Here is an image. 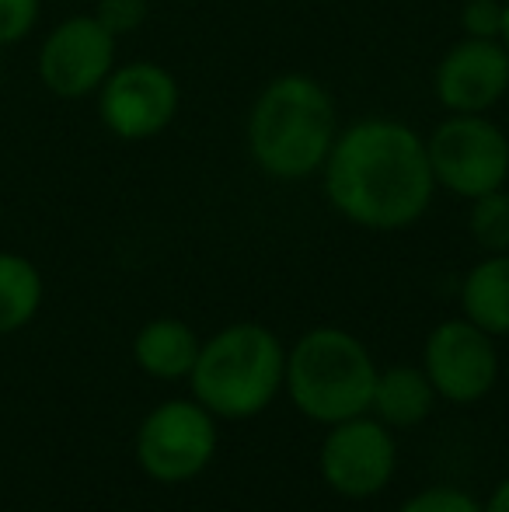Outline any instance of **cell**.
Segmentation results:
<instances>
[{
    "instance_id": "obj_1",
    "label": "cell",
    "mask_w": 509,
    "mask_h": 512,
    "mask_svg": "<svg viewBox=\"0 0 509 512\" xmlns=\"http://www.w3.org/2000/svg\"><path fill=\"white\" fill-rule=\"evenodd\" d=\"M321 182L342 220L377 234L419 223L436 196L426 136L391 115H367L339 129Z\"/></svg>"
},
{
    "instance_id": "obj_2",
    "label": "cell",
    "mask_w": 509,
    "mask_h": 512,
    "mask_svg": "<svg viewBox=\"0 0 509 512\" xmlns=\"http://www.w3.org/2000/svg\"><path fill=\"white\" fill-rule=\"evenodd\" d=\"M339 108L311 74H279L248 108V157L265 178L307 182L321 175L339 136Z\"/></svg>"
},
{
    "instance_id": "obj_3",
    "label": "cell",
    "mask_w": 509,
    "mask_h": 512,
    "mask_svg": "<svg viewBox=\"0 0 509 512\" xmlns=\"http://www.w3.org/2000/svg\"><path fill=\"white\" fill-rule=\"evenodd\" d=\"M286 349L265 324L238 321L199 345L189 373L192 398L213 418L245 422L262 415L283 391Z\"/></svg>"
},
{
    "instance_id": "obj_4",
    "label": "cell",
    "mask_w": 509,
    "mask_h": 512,
    "mask_svg": "<svg viewBox=\"0 0 509 512\" xmlns=\"http://www.w3.org/2000/svg\"><path fill=\"white\" fill-rule=\"evenodd\" d=\"M377 373L374 356L356 335L342 328H311L286 352L283 387L304 418L335 425L367 415Z\"/></svg>"
},
{
    "instance_id": "obj_5",
    "label": "cell",
    "mask_w": 509,
    "mask_h": 512,
    "mask_svg": "<svg viewBox=\"0 0 509 512\" xmlns=\"http://www.w3.org/2000/svg\"><path fill=\"white\" fill-rule=\"evenodd\" d=\"M429 168L436 189L457 199H478L506 189L509 182V136L489 115H447L426 136Z\"/></svg>"
},
{
    "instance_id": "obj_6",
    "label": "cell",
    "mask_w": 509,
    "mask_h": 512,
    "mask_svg": "<svg viewBox=\"0 0 509 512\" xmlns=\"http://www.w3.org/2000/svg\"><path fill=\"white\" fill-rule=\"evenodd\" d=\"M217 439V418L196 398L164 401L136 429V464L161 485H182L213 464Z\"/></svg>"
},
{
    "instance_id": "obj_7",
    "label": "cell",
    "mask_w": 509,
    "mask_h": 512,
    "mask_svg": "<svg viewBox=\"0 0 509 512\" xmlns=\"http://www.w3.org/2000/svg\"><path fill=\"white\" fill-rule=\"evenodd\" d=\"M98 119L116 140L143 143L161 136L182 108V88L168 67L154 60L116 63L95 95Z\"/></svg>"
},
{
    "instance_id": "obj_8",
    "label": "cell",
    "mask_w": 509,
    "mask_h": 512,
    "mask_svg": "<svg viewBox=\"0 0 509 512\" xmlns=\"http://www.w3.org/2000/svg\"><path fill=\"white\" fill-rule=\"evenodd\" d=\"M119 39L95 14H70L46 32L35 60L39 84L63 102L95 98L105 77L116 70Z\"/></svg>"
},
{
    "instance_id": "obj_9",
    "label": "cell",
    "mask_w": 509,
    "mask_h": 512,
    "mask_svg": "<svg viewBox=\"0 0 509 512\" xmlns=\"http://www.w3.org/2000/svg\"><path fill=\"white\" fill-rule=\"evenodd\" d=\"M398 467V443L381 418L356 415L328 425L321 439L318 471L335 495L349 502H363L381 495Z\"/></svg>"
},
{
    "instance_id": "obj_10",
    "label": "cell",
    "mask_w": 509,
    "mask_h": 512,
    "mask_svg": "<svg viewBox=\"0 0 509 512\" xmlns=\"http://www.w3.org/2000/svg\"><path fill=\"white\" fill-rule=\"evenodd\" d=\"M422 370L436 398L450 405H475L499 380L496 338L468 317L440 321L422 345Z\"/></svg>"
},
{
    "instance_id": "obj_11",
    "label": "cell",
    "mask_w": 509,
    "mask_h": 512,
    "mask_svg": "<svg viewBox=\"0 0 509 512\" xmlns=\"http://www.w3.org/2000/svg\"><path fill=\"white\" fill-rule=\"evenodd\" d=\"M433 95L450 115H485L509 95V49L499 39H457L433 70Z\"/></svg>"
},
{
    "instance_id": "obj_12",
    "label": "cell",
    "mask_w": 509,
    "mask_h": 512,
    "mask_svg": "<svg viewBox=\"0 0 509 512\" xmlns=\"http://www.w3.org/2000/svg\"><path fill=\"white\" fill-rule=\"evenodd\" d=\"M199 335L178 317H154L133 338V359L154 380H185L199 359Z\"/></svg>"
},
{
    "instance_id": "obj_13",
    "label": "cell",
    "mask_w": 509,
    "mask_h": 512,
    "mask_svg": "<svg viewBox=\"0 0 509 512\" xmlns=\"http://www.w3.org/2000/svg\"><path fill=\"white\" fill-rule=\"evenodd\" d=\"M461 310L492 338H509V251L471 265L461 283Z\"/></svg>"
},
{
    "instance_id": "obj_14",
    "label": "cell",
    "mask_w": 509,
    "mask_h": 512,
    "mask_svg": "<svg viewBox=\"0 0 509 512\" xmlns=\"http://www.w3.org/2000/svg\"><path fill=\"white\" fill-rule=\"evenodd\" d=\"M436 391L422 366H391L377 373L370 411L387 429H412L433 415Z\"/></svg>"
},
{
    "instance_id": "obj_15",
    "label": "cell",
    "mask_w": 509,
    "mask_h": 512,
    "mask_svg": "<svg viewBox=\"0 0 509 512\" xmlns=\"http://www.w3.org/2000/svg\"><path fill=\"white\" fill-rule=\"evenodd\" d=\"M46 297L42 272L18 251H0V335L28 328Z\"/></svg>"
},
{
    "instance_id": "obj_16",
    "label": "cell",
    "mask_w": 509,
    "mask_h": 512,
    "mask_svg": "<svg viewBox=\"0 0 509 512\" xmlns=\"http://www.w3.org/2000/svg\"><path fill=\"white\" fill-rule=\"evenodd\" d=\"M468 230H471V241L485 255H503V251H509V189H496L471 199Z\"/></svg>"
},
{
    "instance_id": "obj_17",
    "label": "cell",
    "mask_w": 509,
    "mask_h": 512,
    "mask_svg": "<svg viewBox=\"0 0 509 512\" xmlns=\"http://www.w3.org/2000/svg\"><path fill=\"white\" fill-rule=\"evenodd\" d=\"M91 14H95L116 39H126V35L140 32V28L147 25L150 0H98Z\"/></svg>"
},
{
    "instance_id": "obj_18",
    "label": "cell",
    "mask_w": 509,
    "mask_h": 512,
    "mask_svg": "<svg viewBox=\"0 0 509 512\" xmlns=\"http://www.w3.org/2000/svg\"><path fill=\"white\" fill-rule=\"evenodd\" d=\"M42 18V0H0V49L18 46L35 32Z\"/></svg>"
},
{
    "instance_id": "obj_19",
    "label": "cell",
    "mask_w": 509,
    "mask_h": 512,
    "mask_svg": "<svg viewBox=\"0 0 509 512\" xmlns=\"http://www.w3.org/2000/svg\"><path fill=\"white\" fill-rule=\"evenodd\" d=\"M398 512H482V502L475 495L461 492V488L433 485V488H422L408 502H401Z\"/></svg>"
},
{
    "instance_id": "obj_20",
    "label": "cell",
    "mask_w": 509,
    "mask_h": 512,
    "mask_svg": "<svg viewBox=\"0 0 509 512\" xmlns=\"http://www.w3.org/2000/svg\"><path fill=\"white\" fill-rule=\"evenodd\" d=\"M461 28L471 39H499L503 35V0H464Z\"/></svg>"
},
{
    "instance_id": "obj_21",
    "label": "cell",
    "mask_w": 509,
    "mask_h": 512,
    "mask_svg": "<svg viewBox=\"0 0 509 512\" xmlns=\"http://www.w3.org/2000/svg\"><path fill=\"white\" fill-rule=\"evenodd\" d=\"M482 512H509V478H503L496 488H492V495L482 506Z\"/></svg>"
},
{
    "instance_id": "obj_22",
    "label": "cell",
    "mask_w": 509,
    "mask_h": 512,
    "mask_svg": "<svg viewBox=\"0 0 509 512\" xmlns=\"http://www.w3.org/2000/svg\"><path fill=\"white\" fill-rule=\"evenodd\" d=\"M499 42L509 49V0H503V35H499Z\"/></svg>"
}]
</instances>
